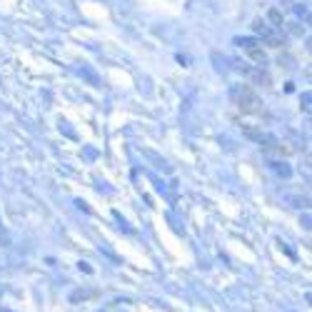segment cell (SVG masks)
<instances>
[{
    "mask_svg": "<svg viewBox=\"0 0 312 312\" xmlns=\"http://www.w3.org/2000/svg\"><path fill=\"white\" fill-rule=\"evenodd\" d=\"M238 110H240L243 115H265V118H267L265 103L260 100V95H257L250 85H243L240 93H238Z\"/></svg>",
    "mask_w": 312,
    "mask_h": 312,
    "instance_id": "6da1fadb",
    "label": "cell"
}]
</instances>
